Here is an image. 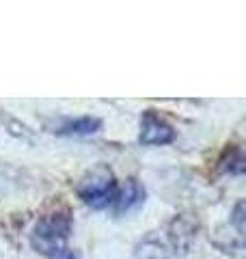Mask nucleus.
<instances>
[{"label": "nucleus", "instance_id": "nucleus-6", "mask_svg": "<svg viewBox=\"0 0 246 259\" xmlns=\"http://www.w3.org/2000/svg\"><path fill=\"white\" fill-rule=\"evenodd\" d=\"M102 125L100 119H93V117H82L78 121H69V123H65L59 134H93L97 132Z\"/></svg>", "mask_w": 246, "mask_h": 259}, {"label": "nucleus", "instance_id": "nucleus-5", "mask_svg": "<svg viewBox=\"0 0 246 259\" xmlns=\"http://www.w3.org/2000/svg\"><path fill=\"white\" fill-rule=\"evenodd\" d=\"M134 259H171L169 244L160 236H149L145 238L134 250Z\"/></svg>", "mask_w": 246, "mask_h": 259}, {"label": "nucleus", "instance_id": "nucleus-4", "mask_svg": "<svg viewBox=\"0 0 246 259\" xmlns=\"http://www.w3.org/2000/svg\"><path fill=\"white\" fill-rule=\"evenodd\" d=\"M145 201V188L141 186V182L130 177V180L123 184V188L117 190V197H114V212L117 214H128L136 209Z\"/></svg>", "mask_w": 246, "mask_h": 259}, {"label": "nucleus", "instance_id": "nucleus-7", "mask_svg": "<svg viewBox=\"0 0 246 259\" xmlns=\"http://www.w3.org/2000/svg\"><path fill=\"white\" fill-rule=\"evenodd\" d=\"M56 259H78V257L73 255V253H67V250H63V253H61L59 257H56Z\"/></svg>", "mask_w": 246, "mask_h": 259}, {"label": "nucleus", "instance_id": "nucleus-1", "mask_svg": "<svg viewBox=\"0 0 246 259\" xmlns=\"http://www.w3.org/2000/svg\"><path fill=\"white\" fill-rule=\"evenodd\" d=\"M71 233V218L67 212H54L44 216L32 229L30 242L39 253L48 257H59Z\"/></svg>", "mask_w": 246, "mask_h": 259}, {"label": "nucleus", "instance_id": "nucleus-2", "mask_svg": "<svg viewBox=\"0 0 246 259\" xmlns=\"http://www.w3.org/2000/svg\"><path fill=\"white\" fill-rule=\"evenodd\" d=\"M117 190L119 188L117 182H114V175L104 166L95 168L93 173H89L78 184V197L82 199V203L93 209H104L110 203H114Z\"/></svg>", "mask_w": 246, "mask_h": 259}, {"label": "nucleus", "instance_id": "nucleus-3", "mask_svg": "<svg viewBox=\"0 0 246 259\" xmlns=\"http://www.w3.org/2000/svg\"><path fill=\"white\" fill-rule=\"evenodd\" d=\"M175 139V130L164 121L158 112L147 110L141 117V143L155 147V145H169Z\"/></svg>", "mask_w": 246, "mask_h": 259}]
</instances>
